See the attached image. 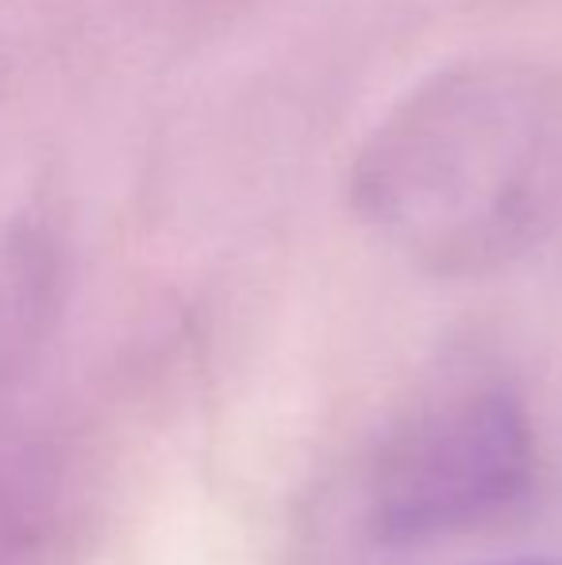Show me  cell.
I'll use <instances>...</instances> for the list:
<instances>
[{"label":"cell","mask_w":562,"mask_h":565,"mask_svg":"<svg viewBox=\"0 0 562 565\" xmlns=\"http://www.w3.org/2000/svg\"><path fill=\"white\" fill-rule=\"evenodd\" d=\"M559 105L532 66L478 58L405 93L359 147L351 201L385 243L439 274L512 258L555 193Z\"/></svg>","instance_id":"6da1fadb"},{"label":"cell","mask_w":562,"mask_h":565,"mask_svg":"<svg viewBox=\"0 0 562 565\" xmlns=\"http://www.w3.org/2000/svg\"><path fill=\"white\" fill-rule=\"evenodd\" d=\"M536 439L517 388L455 373L390 427L370 473V523L385 543L486 527L532 489Z\"/></svg>","instance_id":"7a4b0ae2"},{"label":"cell","mask_w":562,"mask_h":565,"mask_svg":"<svg viewBox=\"0 0 562 565\" xmlns=\"http://www.w3.org/2000/svg\"><path fill=\"white\" fill-rule=\"evenodd\" d=\"M43 289L46 269L31 246L0 258V396L12 393V381L31 347Z\"/></svg>","instance_id":"3957f363"},{"label":"cell","mask_w":562,"mask_h":565,"mask_svg":"<svg viewBox=\"0 0 562 565\" xmlns=\"http://www.w3.org/2000/svg\"><path fill=\"white\" fill-rule=\"evenodd\" d=\"M509 565H559V562H543V558H520V562H509Z\"/></svg>","instance_id":"277c9868"}]
</instances>
